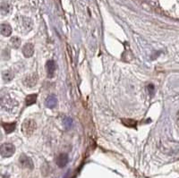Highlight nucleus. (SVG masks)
I'll return each mask as SVG.
<instances>
[{
	"label": "nucleus",
	"mask_w": 179,
	"mask_h": 178,
	"mask_svg": "<svg viewBox=\"0 0 179 178\" xmlns=\"http://www.w3.org/2000/svg\"><path fill=\"white\" fill-rule=\"evenodd\" d=\"M36 128H37V123L31 118L25 119L22 123V132L25 136H31L36 131Z\"/></svg>",
	"instance_id": "obj_1"
},
{
	"label": "nucleus",
	"mask_w": 179,
	"mask_h": 178,
	"mask_svg": "<svg viewBox=\"0 0 179 178\" xmlns=\"http://www.w3.org/2000/svg\"><path fill=\"white\" fill-rule=\"evenodd\" d=\"M1 106L3 109L6 111H11L18 106V102L10 96L6 95L2 96L1 98Z\"/></svg>",
	"instance_id": "obj_2"
},
{
	"label": "nucleus",
	"mask_w": 179,
	"mask_h": 178,
	"mask_svg": "<svg viewBox=\"0 0 179 178\" xmlns=\"http://www.w3.org/2000/svg\"><path fill=\"white\" fill-rule=\"evenodd\" d=\"M15 152V147L12 143H3L1 145V155L3 158H10Z\"/></svg>",
	"instance_id": "obj_3"
},
{
	"label": "nucleus",
	"mask_w": 179,
	"mask_h": 178,
	"mask_svg": "<svg viewBox=\"0 0 179 178\" xmlns=\"http://www.w3.org/2000/svg\"><path fill=\"white\" fill-rule=\"evenodd\" d=\"M37 82H38V76L35 74L29 75L25 76L24 79L23 80V85L28 87V88H32V87L36 86Z\"/></svg>",
	"instance_id": "obj_4"
},
{
	"label": "nucleus",
	"mask_w": 179,
	"mask_h": 178,
	"mask_svg": "<svg viewBox=\"0 0 179 178\" xmlns=\"http://www.w3.org/2000/svg\"><path fill=\"white\" fill-rule=\"evenodd\" d=\"M19 163L22 166L23 168H27V169H32L33 168V162L31 160V159L30 157L23 154L20 156L19 158Z\"/></svg>",
	"instance_id": "obj_5"
},
{
	"label": "nucleus",
	"mask_w": 179,
	"mask_h": 178,
	"mask_svg": "<svg viewBox=\"0 0 179 178\" xmlns=\"http://www.w3.org/2000/svg\"><path fill=\"white\" fill-rule=\"evenodd\" d=\"M46 70H47V75L48 78H53L55 76L57 65L54 60H48L46 63Z\"/></svg>",
	"instance_id": "obj_6"
},
{
	"label": "nucleus",
	"mask_w": 179,
	"mask_h": 178,
	"mask_svg": "<svg viewBox=\"0 0 179 178\" xmlns=\"http://www.w3.org/2000/svg\"><path fill=\"white\" fill-rule=\"evenodd\" d=\"M69 161L68 155L66 153H61L56 158V163L59 167H65Z\"/></svg>",
	"instance_id": "obj_7"
},
{
	"label": "nucleus",
	"mask_w": 179,
	"mask_h": 178,
	"mask_svg": "<svg viewBox=\"0 0 179 178\" xmlns=\"http://www.w3.org/2000/svg\"><path fill=\"white\" fill-rule=\"evenodd\" d=\"M22 52H23V55L29 58V57H31L34 54V46L31 44V43H26L23 47V49H22Z\"/></svg>",
	"instance_id": "obj_8"
},
{
	"label": "nucleus",
	"mask_w": 179,
	"mask_h": 178,
	"mask_svg": "<svg viewBox=\"0 0 179 178\" xmlns=\"http://www.w3.org/2000/svg\"><path fill=\"white\" fill-rule=\"evenodd\" d=\"M46 107L48 108H54L57 105V99L55 95H49L45 100Z\"/></svg>",
	"instance_id": "obj_9"
},
{
	"label": "nucleus",
	"mask_w": 179,
	"mask_h": 178,
	"mask_svg": "<svg viewBox=\"0 0 179 178\" xmlns=\"http://www.w3.org/2000/svg\"><path fill=\"white\" fill-rule=\"evenodd\" d=\"M13 29L9 23H2L1 24V34L5 37H9L12 34Z\"/></svg>",
	"instance_id": "obj_10"
},
{
	"label": "nucleus",
	"mask_w": 179,
	"mask_h": 178,
	"mask_svg": "<svg viewBox=\"0 0 179 178\" xmlns=\"http://www.w3.org/2000/svg\"><path fill=\"white\" fill-rule=\"evenodd\" d=\"M2 127L6 133H11L16 128V123H2Z\"/></svg>",
	"instance_id": "obj_11"
},
{
	"label": "nucleus",
	"mask_w": 179,
	"mask_h": 178,
	"mask_svg": "<svg viewBox=\"0 0 179 178\" xmlns=\"http://www.w3.org/2000/svg\"><path fill=\"white\" fill-rule=\"evenodd\" d=\"M14 77H15V75L11 70H6L2 72V78L6 82L12 81Z\"/></svg>",
	"instance_id": "obj_12"
},
{
	"label": "nucleus",
	"mask_w": 179,
	"mask_h": 178,
	"mask_svg": "<svg viewBox=\"0 0 179 178\" xmlns=\"http://www.w3.org/2000/svg\"><path fill=\"white\" fill-rule=\"evenodd\" d=\"M122 123L126 127H136V125H137V122L133 119H130V118H123L122 120Z\"/></svg>",
	"instance_id": "obj_13"
},
{
	"label": "nucleus",
	"mask_w": 179,
	"mask_h": 178,
	"mask_svg": "<svg viewBox=\"0 0 179 178\" xmlns=\"http://www.w3.org/2000/svg\"><path fill=\"white\" fill-rule=\"evenodd\" d=\"M37 97H38L37 94H30V95H28L25 98L26 106H31V105L35 104L36 101H37Z\"/></svg>",
	"instance_id": "obj_14"
},
{
	"label": "nucleus",
	"mask_w": 179,
	"mask_h": 178,
	"mask_svg": "<svg viewBox=\"0 0 179 178\" xmlns=\"http://www.w3.org/2000/svg\"><path fill=\"white\" fill-rule=\"evenodd\" d=\"M12 10V6L9 3L7 2H2L1 4V14L3 15H6V14H8L10 12H11Z\"/></svg>",
	"instance_id": "obj_15"
},
{
	"label": "nucleus",
	"mask_w": 179,
	"mask_h": 178,
	"mask_svg": "<svg viewBox=\"0 0 179 178\" xmlns=\"http://www.w3.org/2000/svg\"><path fill=\"white\" fill-rule=\"evenodd\" d=\"M22 24L23 27L25 28V31H29L32 28V22H31V20L30 18L27 17H23V19L22 20Z\"/></svg>",
	"instance_id": "obj_16"
},
{
	"label": "nucleus",
	"mask_w": 179,
	"mask_h": 178,
	"mask_svg": "<svg viewBox=\"0 0 179 178\" xmlns=\"http://www.w3.org/2000/svg\"><path fill=\"white\" fill-rule=\"evenodd\" d=\"M10 44L15 49L19 48L21 47V39H19L18 37H12L10 39Z\"/></svg>",
	"instance_id": "obj_17"
},
{
	"label": "nucleus",
	"mask_w": 179,
	"mask_h": 178,
	"mask_svg": "<svg viewBox=\"0 0 179 178\" xmlns=\"http://www.w3.org/2000/svg\"><path fill=\"white\" fill-rule=\"evenodd\" d=\"M63 123H64V126H65V128H66V130H68V129H70V128L72 127L73 121H72V119H71V118L66 117V118H65V119H64V121H63Z\"/></svg>",
	"instance_id": "obj_18"
},
{
	"label": "nucleus",
	"mask_w": 179,
	"mask_h": 178,
	"mask_svg": "<svg viewBox=\"0 0 179 178\" xmlns=\"http://www.w3.org/2000/svg\"><path fill=\"white\" fill-rule=\"evenodd\" d=\"M177 124H178V126H179V116L177 117Z\"/></svg>",
	"instance_id": "obj_19"
}]
</instances>
